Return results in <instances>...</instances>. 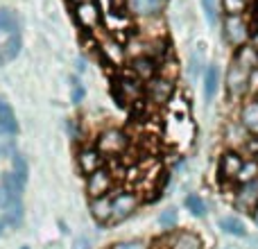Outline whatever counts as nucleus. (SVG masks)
<instances>
[{"mask_svg":"<svg viewBox=\"0 0 258 249\" xmlns=\"http://www.w3.org/2000/svg\"><path fill=\"white\" fill-rule=\"evenodd\" d=\"M220 27H222V41L227 45H231L233 50H238V48L249 43L251 23L247 21L245 16H222Z\"/></svg>","mask_w":258,"mask_h":249,"instance_id":"1","label":"nucleus"},{"mask_svg":"<svg viewBox=\"0 0 258 249\" xmlns=\"http://www.w3.org/2000/svg\"><path fill=\"white\" fill-rule=\"evenodd\" d=\"M224 89L231 100H247L249 98V71L231 61L224 73Z\"/></svg>","mask_w":258,"mask_h":249,"instance_id":"2","label":"nucleus"},{"mask_svg":"<svg viewBox=\"0 0 258 249\" xmlns=\"http://www.w3.org/2000/svg\"><path fill=\"white\" fill-rule=\"evenodd\" d=\"M141 206V200H138L136 193L129 191H120L111 195V222L109 224H122L125 220H129Z\"/></svg>","mask_w":258,"mask_h":249,"instance_id":"3","label":"nucleus"},{"mask_svg":"<svg viewBox=\"0 0 258 249\" xmlns=\"http://www.w3.org/2000/svg\"><path fill=\"white\" fill-rule=\"evenodd\" d=\"M129 145V138L122 129H116V127H109L104 129L102 134L98 136L95 141V147L100 150L102 156H116V154H122Z\"/></svg>","mask_w":258,"mask_h":249,"instance_id":"4","label":"nucleus"},{"mask_svg":"<svg viewBox=\"0 0 258 249\" xmlns=\"http://www.w3.org/2000/svg\"><path fill=\"white\" fill-rule=\"evenodd\" d=\"M245 163V156H242L240 150H233V147H227V150L220 154L218 159V177L222 183H236V174L240 170V165Z\"/></svg>","mask_w":258,"mask_h":249,"instance_id":"5","label":"nucleus"},{"mask_svg":"<svg viewBox=\"0 0 258 249\" xmlns=\"http://www.w3.org/2000/svg\"><path fill=\"white\" fill-rule=\"evenodd\" d=\"M174 93V80H170L168 75H156L152 77L150 82L145 84V95L152 100L154 104H165L172 100Z\"/></svg>","mask_w":258,"mask_h":249,"instance_id":"6","label":"nucleus"},{"mask_svg":"<svg viewBox=\"0 0 258 249\" xmlns=\"http://www.w3.org/2000/svg\"><path fill=\"white\" fill-rule=\"evenodd\" d=\"M220 84H222V71L215 61L206 64L204 73H202V98L206 104H213V100L220 93Z\"/></svg>","mask_w":258,"mask_h":249,"instance_id":"7","label":"nucleus"},{"mask_svg":"<svg viewBox=\"0 0 258 249\" xmlns=\"http://www.w3.org/2000/svg\"><path fill=\"white\" fill-rule=\"evenodd\" d=\"M111 188H113V177H111V172H109L104 165L100 170H95V172L86 174V195H89L91 200L109 195Z\"/></svg>","mask_w":258,"mask_h":249,"instance_id":"8","label":"nucleus"},{"mask_svg":"<svg viewBox=\"0 0 258 249\" xmlns=\"http://www.w3.org/2000/svg\"><path fill=\"white\" fill-rule=\"evenodd\" d=\"M233 204H236L238 211H245V213H251V211L258 206V179L249 183H240L236 186V195H233Z\"/></svg>","mask_w":258,"mask_h":249,"instance_id":"9","label":"nucleus"},{"mask_svg":"<svg viewBox=\"0 0 258 249\" xmlns=\"http://www.w3.org/2000/svg\"><path fill=\"white\" fill-rule=\"evenodd\" d=\"M129 73H132L134 77H138L143 84H147L152 77H156L161 73V66H159V61H156V59L147 57V54H136V57L132 59Z\"/></svg>","mask_w":258,"mask_h":249,"instance_id":"10","label":"nucleus"},{"mask_svg":"<svg viewBox=\"0 0 258 249\" xmlns=\"http://www.w3.org/2000/svg\"><path fill=\"white\" fill-rule=\"evenodd\" d=\"M238 122L249 136H258V98L242 100L238 109Z\"/></svg>","mask_w":258,"mask_h":249,"instance_id":"11","label":"nucleus"},{"mask_svg":"<svg viewBox=\"0 0 258 249\" xmlns=\"http://www.w3.org/2000/svg\"><path fill=\"white\" fill-rule=\"evenodd\" d=\"M118 95H120L122 102H138V100L145 95V84H143L138 77L129 75L118 77Z\"/></svg>","mask_w":258,"mask_h":249,"instance_id":"12","label":"nucleus"},{"mask_svg":"<svg viewBox=\"0 0 258 249\" xmlns=\"http://www.w3.org/2000/svg\"><path fill=\"white\" fill-rule=\"evenodd\" d=\"M168 0H127V9L136 18H156L163 14Z\"/></svg>","mask_w":258,"mask_h":249,"instance_id":"13","label":"nucleus"},{"mask_svg":"<svg viewBox=\"0 0 258 249\" xmlns=\"http://www.w3.org/2000/svg\"><path fill=\"white\" fill-rule=\"evenodd\" d=\"M102 163H104V156L100 154V150L95 145L82 147V150L77 152V165H80V170L84 174H91V172H95V170H100Z\"/></svg>","mask_w":258,"mask_h":249,"instance_id":"14","label":"nucleus"},{"mask_svg":"<svg viewBox=\"0 0 258 249\" xmlns=\"http://www.w3.org/2000/svg\"><path fill=\"white\" fill-rule=\"evenodd\" d=\"M75 21L80 23L84 30H95L100 25V7L89 0V3H82L75 7Z\"/></svg>","mask_w":258,"mask_h":249,"instance_id":"15","label":"nucleus"},{"mask_svg":"<svg viewBox=\"0 0 258 249\" xmlns=\"http://www.w3.org/2000/svg\"><path fill=\"white\" fill-rule=\"evenodd\" d=\"M170 249H204V240L197 231L190 229H179L170 238Z\"/></svg>","mask_w":258,"mask_h":249,"instance_id":"16","label":"nucleus"},{"mask_svg":"<svg viewBox=\"0 0 258 249\" xmlns=\"http://www.w3.org/2000/svg\"><path fill=\"white\" fill-rule=\"evenodd\" d=\"M89 211H91V218L104 227V224L111 222V195H104V197H95V200L89 202Z\"/></svg>","mask_w":258,"mask_h":249,"instance_id":"17","label":"nucleus"},{"mask_svg":"<svg viewBox=\"0 0 258 249\" xmlns=\"http://www.w3.org/2000/svg\"><path fill=\"white\" fill-rule=\"evenodd\" d=\"M18 134V120L14 109L5 100H0V138H12Z\"/></svg>","mask_w":258,"mask_h":249,"instance_id":"18","label":"nucleus"},{"mask_svg":"<svg viewBox=\"0 0 258 249\" xmlns=\"http://www.w3.org/2000/svg\"><path fill=\"white\" fill-rule=\"evenodd\" d=\"M218 227H220V231L231 236V238H247L249 236L245 222H242L238 215H222V218L218 220Z\"/></svg>","mask_w":258,"mask_h":249,"instance_id":"19","label":"nucleus"},{"mask_svg":"<svg viewBox=\"0 0 258 249\" xmlns=\"http://www.w3.org/2000/svg\"><path fill=\"white\" fill-rule=\"evenodd\" d=\"M183 209L195 220H204L206 215H209V204H206V200L200 193H188V195L183 197Z\"/></svg>","mask_w":258,"mask_h":249,"instance_id":"20","label":"nucleus"},{"mask_svg":"<svg viewBox=\"0 0 258 249\" xmlns=\"http://www.w3.org/2000/svg\"><path fill=\"white\" fill-rule=\"evenodd\" d=\"M5 222H7V227H14L18 229L23 224V218H25V209H23V200L21 197H14L12 202L7 204V209H5Z\"/></svg>","mask_w":258,"mask_h":249,"instance_id":"21","label":"nucleus"},{"mask_svg":"<svg viewBox=\"0 0 258 249\" xmlns=\"http://www.w3.org/2000/svg\"><path fill=\"white\" fill-rule=\"evenodd\" d=\"M0 186L7 191L9 197H23V191H25V181L21 177H16L12 170H5L0 174Z\"/></svg>","mask_w":258,"mask_h":249,"instance_id":"22","label":"nucleus"},{"mask_svg":"<svg viewBox=\"0 0 258 249\" xmlns=\"http://www.w3.org/2000/svg\"><path fill=\"white\" fill-rule=\"evenodd\" d=\"M233 61L240 64V66H245L247 71H251V68L258 66V50L251 43L242 45V48L236 50V54H233Z\"/></svg>","mask_w":258,"mask_h":249,"instance_id":"23","label":"nucleus"},{"mask_svg":"<svg viewBox=\"0 0 258 249\" xmlns=\"http://www.w3.org/2000/svg\"><path fill=\"white\" fill-rule=\"evenodd\" d=\"M159 227L163 229V231H174V229L179 227V209L177 206H165L163 211L159 213Z\"/></svg>","mask_w":258,"mask_h":249,"instance_id":"24","label":"nucleus"},{"mask_svg":"<svg viewBox=\"0 0 258 249\" xmlns=\"http://www.w3.org/2000/svg\"><path fill=\"white\" fill-rule=\"evenodd\" d=\"M254 179H258V159H245V163L240 165V170L236 174V186L249 183Z\"/></svg>","mask_w":258,"mask_h":249,"instance_id":"25","label":"nucleus"},{"mask_svg":"<svg viewBox=\"0 0 258 249\" xmlns=\"http://www.w3.org/2000/svg\"><path fill=\"white\" fill-rule=\"evenodd\" d=\"M21 45H23V41H21V34H9V39L3 43V48H0V54H3V59H5V64L7 61H12V59H16L18 54H21Z\"/></svg>","mask_w":258,"mask_h":249,"instance_id":"26","label":"nucleus"},{"mask_svg":"<svg viewBox=\"0 0 258 249\" xmlns=\"http://www.w3.org/2000/svg\"><path fill=\"white\" fill-rule=\"evenodd\" d=\"M202 9H204L206 23L211 27H218L222 21V7H220V0H202Z\"/></svg>","mask_w":258,"mask_h":249,"instance_id":"27","label":"nucleus"},{"mask_svg":"<svg viewBox=\"0 0 258 249\" xmlns=\"http://www.w3.org/2000/svg\"><path fill=\"white\" fill-rule=\"evenodd\" d=\"M102 52H104V57H107L111 64H116V66H120V64L125 61V48H122L120 43H116L113 39L104 41V43H102Z\"/></svg>","mask_w":258,"mask_h":249,"instance_id":"28","label":"nucleus"},{"mask_svg":"<svg viewBox=\"0 0 258 249\" xmlns=\"http://www.w3.org/2000/svg\"><path fill=\"white\" fill-rule=\"evenodd\" d=\"M222 16H245L249 9V0H220Z\"/></svg>","mask_w":258,"mask_h":249,"instance_id":"29","label":"nucleus"},{"mask_svg":"<svg viewBox=\"0 0 258 249\" xmlns=\"http://www.w3.org/2000/svg\"><path fill=\"white\" fill-rule=\"evenodd\" d=\"M0 32H7V34L18 32V16L14 14V9L0 7Z\"/></svg>","mask_w":258,"mask_h":249,"instance_id":"30","label":"nucleus"},{"mask_svg":"<svg viewBox=\"0 0 258 249\" xmlns=\"http://www.w3.org/2000/svg\"><path fill=\"white\" fill-rule=\"evenodd\" d=\"M12 172L16 174V177H21L23 181L27 183V174H30V165H27V161H25V156L21 154V152H14L12 154Z\"/></svg>","mask_w":258,"mask_h":249,"instance_id":"31","label":"nucleus"},{"mask_svg":"<svg viewBox=\"0 0 258 249\" xmlns=\"http://www.w3.org/2000/svg\"><path fill=\"white\" fill-rule=\"evenodd\" d=\"M109 249H150V242L143 238H125V240L113 242Z\"/></svg>","mask_w":258,"mask_h":249,"instance_id":"32","label":"nucleus"},{"mask_svg":"<svg viewBox=\"0 0 258 249\" xmlns=\"http://www.w3.org/2000/svg\"><path fill=\"white\" fill-rule=\"evenodd\" d=\"M84 98H86L84 84H82V82L77 80L75 75H73L71 77V102L73 104H82V102H84Z\"/></svg>","mask_w":258,"mask_h":249,"instance_id":"33","label":"nucleus"},{"mask_svg":"<svg viewBox=\"0 0 258 249\" xmlns=\"http://www.w3.org/2000/svg\"><path fill=\"white\" fill-rule=\"evenodd\" d=\"M204 66H206V61L200 57V52H192L190 59H188V71H190V77H192V80L202 77V73H204Z\"/></svg>","mask_w":258,"mask_h":249,"instance_id":"34","label":"nucleus"},{"mask_svg":"<svg viewBox=\"0 0 258 249\" xmlns=\"http://www.w3.org/2000/svg\"><path fill=\"white\" fill-rule=\"evenodd\" d=\"M245 159H258V136H247V141L240 147Z\"/></svg>","mask_w":258,"mask_h":249,"instance_id":"35","label":"nucleus"},{"mask_svg":"<svg viewBox=\"0 0 258 249\" xmlns=\"http://www.w3.org/2000/svg\"><path fill=\"white\" fill-rule=\"evenodd\" d=\"M14 152H16L14 138H0V159H12Z\"/></svg>","mask_w":258,"mask_h":249,"instance_id":"36","label":"nucleus"},{"mask_svg":"<svg viewBox=\"0 0 258 249\" xmlns=\"http://www.w3.org/2000/svg\"><path fill=\"white\" fill-rule=\"evenodd\" d=\"M249 98H258V66L249 71Z\"/></svg>","mask_w":258,"mask_h":249,"instance_id":"37","label":"nucleus"},{"mask_svg":"<svg viewBox=\"0 0 258 249\" xmlns=\"http://www.w3.org/2000/svg\"><path fill=\"white\" fill-rule=\"evenodd\" d=\"M73 249H93V240L89 236H77L73 242Z\"/></svg>","mask_w":258,"mask_h":249,"instance_id":"38","label":"nucleus"},{"mask_svg":"<svg viewBox=\"0 0 258 249\" xmlns=\"http://www.w3.org/2000/svg\"><path fill=\"white\" fill-rule=\"evenodd\" d=\"M12 200H14V197H9V195H7V191H5V188L0 186V211L7 209V204H9Z\"/></svg>","mask_w":258,"mask_h":249,"instance_id":"39","label":"nucleus"},{"mask_svg":"<svg viewBox=\"0 0 258 249\" xmlns=\"http://www.w3.org/2000/svg\"><path fill=\"white\" fill-rule=\"evenodd\" d=\"M68 134H71V138L80 141V127H77V120H68Z\"/></svg>","mask_w":258,"mask_h":249,"instance_id":"40","label":"nucleus"},{"mask_svg":"<svg viewBox=\"0 0 258 249\" xmlns=\"http://www.w3.org/2000/svg\"><path fill=\"white\" fill-rule=\"evenodd\" d=\"M249 43L254 45V48L258 50V25L254 27V30H251V39H249Z\"/></svg>","mask_w":258,"mask_h":249,"instance_id":"41","label":"nucleus"},{"mask_svg":"<svg viewBox=\"0 0 258 249\" xmlns=\"http://www.w3.org/2000/svg\"><path fill=\"white\" fill-rule=\"evenodd\" d=\"M86 71V61L84 59H77V73H84Z\"/></svg>","mask_w":258,"mask_h":249,"instance_id":"42","label":"nucleus"},{"mask_svg":"<svg viewBox=\"0 0 258 249\" xmlns=\"http://www.w3.org/2000/svg\"><path fill=\"white\" fill-rule=\"evenodd\" d=\"M5 229H7V222H5V218L0 215V236H5Z\"/></svg>","mask_w":258,"mask_h":249,"instance_id":"43","label":"nucleus"},{"mask_svg":"<svg viewBox=\"0 0 258 249\" xmlns=\"http://www.w3.org/2000/svg\"><path fill=\"white\" fill-rule=\"evenodd\" d=\"M251 220H254V224H256V227H258V206H256V209H254V211H251Z\"/></svg>","mask_w":258,"mask_h":249,"instance_id":"44","label":"nucleus"},{"mask_svg":"<svg viewBox=\"0 0 258 249\" xmlns=\"http://www.w3.org/2000/svg\"><path fill=\"white\" fill-rule=\"evenodd\" d=\"M68 3H71L73 7H77V5H82V3H89V0H68Z\"/></svg>","mask_w":258,"mask_h":249,"instance_id":"45","label":"nucleus"},{"mask_svg":"<svg viewBox=\"0 0 258 249\" xmlns=\"http://www.w3.org/2000/svg\"><path fill=\"white\" fill-rule=\"evenodd\" d=\"M3 64H5V59H3V54H0V66H3Z\"/></svg>","mask_w":258,"mask_h":249,"instance_id":"46","label":"nucleus"},{"mask_svg":"<svg viewBox=\"0 0 258 249\" xmlns=\"http://www.w3.org/2000/svg\"><path fill=\"white\" fill-rule=\"evenodd\" d=\"M21 249H30V247H21Z\"/></svg>","mask_w":258,"mask_h":249,"instance_id":"47","label":"nucleus"}]
</instances>
